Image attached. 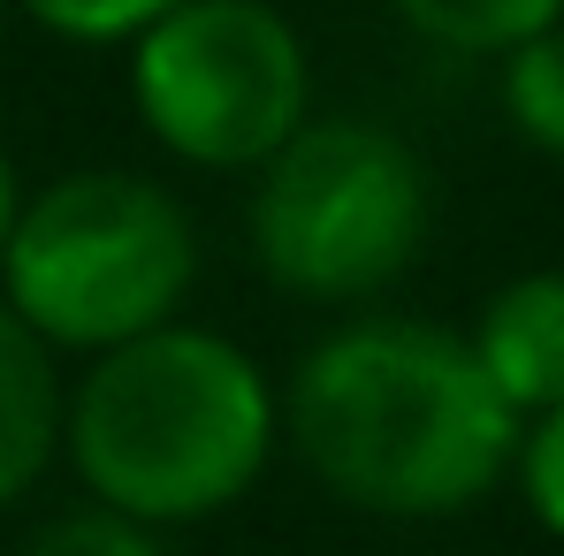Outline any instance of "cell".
<instances>
[{"mask_svg": "<svg viewBox=\"0 0 564 556\" xmlns=\"http://www.w3.org/2000/svg\"><path fill=\"white\" fill-rule=\"evenodd\" d=\"M282 427L305 472L375 519H458L519 465V404L480 367L473 336L420 320H359L313 344Z\"/></svg>", "mask_w": 564, "mask_h": 556, "instance_id": "cell-1", "label": "cell"}, {"mask_svg": "<svg viewBox=\"0 0 564 556\" xmlns=\"http://www.w3.org/2000/svg\"><path fill=\"white\" fill-rule=\"evenodd\" d=\"M275 427L282 404L252 351L184 320L93 351L69 396V458L85 488L145 526L229 511L260 480Z\"/></svg>", "mask_w": 564, "mask_h": 556, "instance_id": "cell-2", "label": "cell"}, {"mask_svg": "<svg viewBox=\"0 0 564 556\" xmlns=\"http://www.w3.org/2000/svg\"><path fill=\"white\" fill-rule=\"evenodd\" d=\"M191 275H198L191 214L161 184L122 168H85L23 198V221L0 260L8 305L54 351H115L176 320Z\"/></svg>", "mask_w": 564, "mask_h": 556, "instance_id": "cell-3", "label": "cell"}, {"mask_svg": "<svg viewBox=\"0 0 564 556\" xmlns=\"http://www.w3.org/2000/svg\"><path fill=\"white\" fill-rule=\"evenodd\" d=\"M435 190L404 138L359 115L297 122L275 153L260 161L252 190V244L260 268L313 305L375 297L381 282L412 268L427 244Z\"/></svg>", "mask_w": 564, "mask_h": 556, "instance_id": "cell-4", "label": "cell"}, {"mask_svg": "<svg viewBox=\"0 0 564 556\" xmlns=\"http://www.w3.org/2000/svg\"><path fill=\"white\" fill-rule=\"evenodd\" d=\"M130 46V99L191 168H260L305 122V39L275 0H176Z\"/></svg>", "mask_w": 564, "mask_h": 556, "instance_id": "cell-5", "label": "cell"}, {"mask_svg": "<svg viewBox=\"0 0 564 556\" xmlns=\"http://www.w3.org/2000/svg\"><path fill=\"white\" fill-rule=\"evenodd\" d=\"M473 351L496 373V389L519 404V419L557 412L564 404V268L503 282L480 320H473Z\"/></svg>", "mask_w": 564, "mask_h": 556, "instance_id": "cell-6", "label": "cell"}, {"mask_svg": "<svg viewBox=\"0 0 564 556\" xmlns=\"http://www.w3.org/2000/svg\"><path fill=\"white\" fill-rule=\"evenodd\" d=\"M62 443H69V396L54 373V344L0 297V503L31 495Z\"/></svg>", "mask_w": 564, "mask_h": 556, "instance_id": "cell-7", "label": "cell"}, {"mask_svg": "<svg viewBox=\"0 0 564 556\" xmlns=\"http://www.w3.org/2000/svg\"><path fill=\"white\" fill-rule=\"evenodd\" d=\"M397 15L451 54H511L534 31L564 23V0H397Z\"/></svg>", "mask_w": 564, "mask_h": 556, "instance_id": "cell-8", "label": "cell"}, {"mask_svg": "<svg viewBox=\"0 0 564 556\" xmlns=\"http://www.w3.org/2000/svg\"><path fill=\"white\" fill-rule=\"evenodd\" d=\"M503 107L534 153L564 161V23L534 31L527 46L503 54Z\"/></svg>", "mask_w": 564, "mask_h": 556, "instance_id": "cell-9", "label": "cell"}, {"mask_svg": "<svg viewBox=\"0 0 564 556\" xmlns=\"http://www.w3.org/2000/svg\"><path fill=\"white\" fill-rule=\"evenodd\" d=\"M15 556H161V542H153V526H145V519H130V511L99 503V511L46 519V526H39Z\"/></svg>", "mask_w": 564, "mask_h": 556, "instance_id": "cell-10", "label": "cell"}, {"mask_svg": "<svg viewBox=\"0 0 564 556\" xmlns=\"http://www.w3.org/2000/svg\"><path fill=\"white\" fill-rule=\"evenodd\" d=\"M31 23H46L54 39H77V46H115V39H138L145 23H161L176 0H15Z\"/></svg>", "mask_w": 564, "mask_h": 556, "instance_id": "cell-11", "label": "cell"}, {"mask_svg": "<svg viewBox=\"0 0 564 556\" xmlns=\"http://www.w3.org/2000/svg\"><path fill=\"white\" fill-rule=\"evenodd\" d=\"M519 488H527L534 526L564 542V404L527 419V435H519Z\"/></svg>", "mask_w": 564, "mask_h": 556, "instance_id": "cell-12", "label": "cell"}, {"mask_svg": "<svg viewBox=\"0 0 564 556\" xmlns=\"http://www.w3.org/2000/svg\"><path fill=\"white\" fill-rule=\"evenodd\" d=\"M15 221H23V190H15V168H8V153H0V260H8V237H15Z\"/></svg>", "mask_w": 564, "mask_h": 556, "instance_id": "cell-13", "label": "cell"}, {"mask_svg": "<svg viewBox=\"0 0 564 556\" xmlns=\"http://www.w3.org/2000/svg\"><path fill=\"white\" fill-rule=\"evenodd\" d=\"M8 8H15V0H0V39H8Z\"/></svg>", "mask_w": 564, "mask_h": 556, "instance_id": "cell-14", "label": "cell"}, {"mask_svg": "<svg viewBox=\"0 0 564 556\" xmlns=\"http://www.w3.org/2000/svg\"><path fill=\"white\" fill-rule=\"evenodd\" d=\"M0 556H8V549H0Z\"/></svg>", "mask_w": 564, "mask_h": 556, "instance_id": "cell-15", "label": "cell"}]
</instances>
